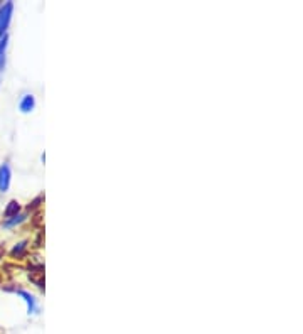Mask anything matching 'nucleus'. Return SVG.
Masks as SVG:
<instances>
[{
    "label": "nucleus",
    "mask_w": 303,
    "mask_h": 334,
    "mask_svg": "<svg viewBox=\"0 0 303 334\" xmlns=\"http://www.w3.org/2000/svg\"><path fill=\"white\" fill-rule=\"evenodd\" d=\"M9 181H11V171H9V166H2L0 167V189L6 191L9 187Z\"/></svg>",
    "instance_id": "f257e3e1"
},
{
    "label": "nucleus",
    "mask_w": 303,
    "mask_h": 334,
    "mask_svg": "<svg viewBox=\"0 0 303 334\" xmlns=\"http://www.w3.org/2000/svg\"><path fill=\"white\" fill-rule=\"evenodd\" d=\"M11 9H12V6H11V4H7L6 9H2V11H0V34L4 32V27L7 26L9 19H11Z\"/></svg>",
    "instance_id": "f03ea898"
},
{
    "label": "nucleus",
    "mask_w": 303,
    "mask_h": 334,
    "mask_svg": "<svg viewBox=\"0 0 303 334\" xmlns=\"http://www.w3.org/2000/svg\"><path fill=\"white\" fill-rule=\"evenodd\" d=\"M17 210H19V205H17L16 201H12L11 205H9L7 210H6V215H7V216H9V215H12V213H16Z\"/></svg>",
    "instance_id": "7ed1b4c3"
},
{
    "label": "nucleus",
    "mask_w": 303,
    "mask_h": 334,
    "mask_svg": "<svg viewBox=\"0 0 303 334\" xmlns=\"http://www.w3.org/2000/svg\"><path fill=\"white\" fill-rule=\"evenodd\" d=\"M29 106H32V98H31V96H27V98L22 101V110H24V111H27Z\"/></svg>",
    "instance_id": "20e7f679"
},
{
    "label": "nucleus",
    "mask_w": 303,
    "mask_h": 334,
    "mask_svg": "<svg viewBox=\"0 0 303 334\" xmlns=\"http://www.w3.org/2000/svg\"><path fill=\"white\" fill-rule=\"evenodd\" d=\"M4 47H6V41L0 42V64H2V52H4Z\"/></svg>",
    "instance_id": "39448f33"
}]
</instances>
